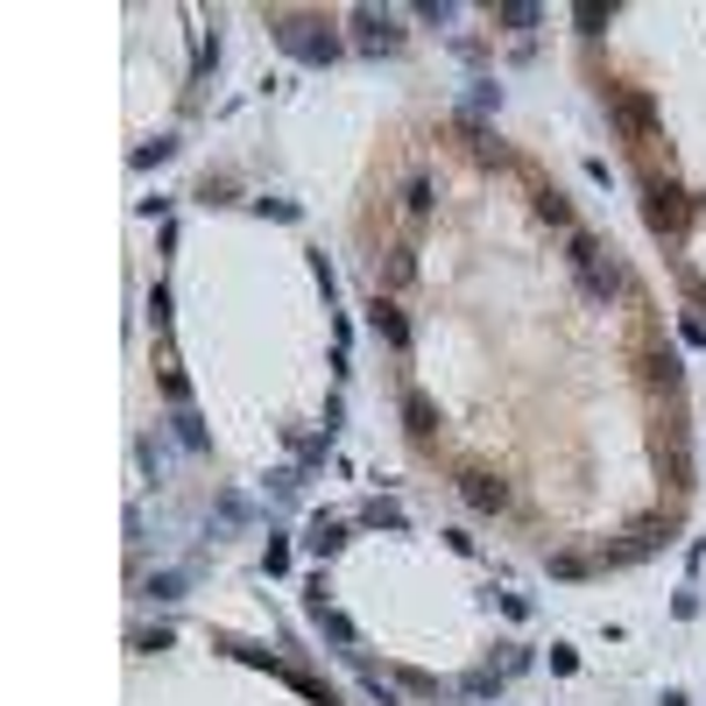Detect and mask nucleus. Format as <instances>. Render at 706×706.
<instances>
[{"label":"nucleus","mask_w":706,"mask_h":706,"mask_svg":"<svg viewBox=\"0 0 706 706\" xmlns=\"http://www.w3.org/2000/svg\"><path fill=\"white\" fill-rule=\"evenodd\" d=\"M643 212H650V227H658V233H685V198L671 191V184H658V177L643 184Z\"/></svg>","instance_id":"2"},{"label":"nucleus","mask_w":706,"mask_h":706,"mask_svg":"<svg viewBox=\"0 0 706 706\" xmlns=\"http://www.w3.org/2000/svg\"><path fill=\"white\" fill-rule=\"evenodd\" d=\"M608 113H615V128L629 134L636 148H643V134H650V121H658V99H650V92H615V99H608Z\"/></svg>","instance_id":"1"},{"label":"nucleus","mask_w":706,"mask_h":706,"mask_svg":"<svg viewBox=\"0 0 706 706\" xmlns=\"http://www.w3.org/2000/svg\"><path fill=\"white\" fill-rule=\"evenodd\" d=\"M466 501H474V509H501V501H509V487L487 481V474H466Z\"/></svg>","instance_id":"3"}]
</instances>
